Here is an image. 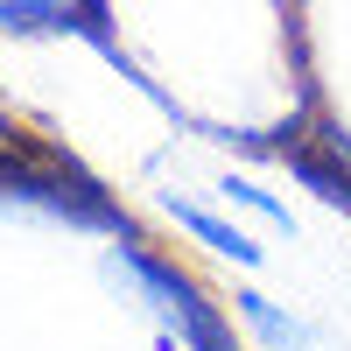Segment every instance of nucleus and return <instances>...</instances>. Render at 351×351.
I'll return each mask as SVG.
<instances>
[{"mask_svg":"<svg viewBox=\"0 0 351 351\" xmlns=\"http://www.w3.org/2000/svg\"><path fill=\"white\" fill-rule=\"evenodd\" d=\"M0 197L36 204V211L71 218V225H92V232H112V239H141L134 218H127L71 155H56V148H43V141H28V134L0 141Z\"/></svg>","mask_w":351,"mask_h":351,"instance_id":"nucleus-1","label":"nucleus"},{"mask_svg":"<svg viewBox=\"0 0 351 351\" xmlns=\"http://www.w3.org/2000/svg\"><path fill=\"white\" fill-rule=\"evenodd\" d=\"M112 253H120V267H127L141 288H148V302L169 316L176 344H190V351H239V344H232V330H225V316H218L211 302H204V288H197L183 267H176V260L148 253L141 239H120Z\"/></svg>","mask_w":351,"mask_h":351,"instance_id":"nucleus-2","label":"nucleus"},{"mask_svg":"<svg viewBox=\"0 0 351 351\" xmlns=\"http://www.w3.org/2000/svg\"><path fill=\"white\" fill-rule=\"evenodd\" d=\"M169 218L183 225V232H197L204 246H218L225 260H239V267H260V246L246 239V232H232L225 218H211V211H204V204H183V197H169Z\"/></svg>","mask_w":351,"mask_h":351,"instance_id":"nucleus-3","label":"nucleus"},{"mask_svg":"<svg viewBox=\"0 0 351 351\" xmlns=\"http://www.w3.org/2000/svg\"><path fill=\"white\" fill-rule=\"evenodd\" d=\"M232 302H239V316H246V324H253L260 337H267V344H281V351L309 344V324H295V316H281V309H274L267 295H260V288H239Z\"/></svg>","mask_w":351,"mask_h":351,"instance_id":"nucleus-4","label":"nucleus"},{"mask_svg":"<svg viewBox=\"0 0 351 351\" xmlns=\"http://www.w3.org/2000/svg\"><path fill=\"white\" fill-rule=\"evenodd\" d=\"M218 190H225V197H239V204H246V211H260V218H274V225H288V204H274L267 190H253V183H246V176H225V183H218Z\"/></svg>","mask_w":351,"mask_h":351,"instance_id":"nucleus-5","label":"nucleus"},{"mask_svg":"<svg viewBox=\"0 0 351 351\" xmlns=\"http://www.w3.org/2000/svg\"><path fill=\"white\" fill-rule=\"evenodd\" d=\"M14 134H21V127H14V120H8V112H0V141H14Z\"/></svg>","mask_w":351,"mask_h":351,"instance_id":"nucleus-6","label":"nucleus"}]
</instances>
